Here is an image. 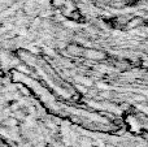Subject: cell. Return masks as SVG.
<instances>
[{
	"mask_svg": "<svg viewBox=\"0 0 148 147\" xmlns=\"http://www.w3.org/2000/svg\"><path fill=\"white\" fill-rule=\"evenodd\" d=\"M0 1H3V3H7V1H14V0H0Z\"/></svg>",
	"mask_w": 148,
	"mask_h": 147,
	"instance_id": "cell-1",
	"label": "cell"
}]
</instances>
